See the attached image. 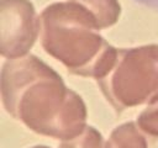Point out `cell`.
I'll list each match as a JSON object with an SVG mask.
<instances>
[{
	"label": "cell",
	"mask_w": 158,
	"mask_h": 148,
	"mask_svg": "<svg viewBox=\"0 0 158 148\" xmlns=\"http://www.w3.org/2000/svg\"><path fill=\"white\" fill-rule=\"evenodd\" d=\"M0 92L5 111L37 134L67 141L88 126L81 96L33 54L5 60Z\"/></svg>",
	"instance_id": "obj_1"
},
{
	"label": "cell",
	"mask_w": 158,
	"mask_h": 148,
	"mask_svg": "<svg viewBox=\"0 0 158 148\" xmlns=\"http://www.w3.org/2000/svg\"><path fill=\"white\" fill-rule=\"evenodd\" d=\"M40 26L42 48L70 74L99 80L112 67L118 49L101 36L96 17L81 4H49L40 14Z\"/></svg>",
	"instance_id": "obj_2"
},
{
	"label": "cell",
	"mask_w": 158,
	"mask_h": 148,
	"mask_svg": "<svg viewBox=\"0 0 158 148\" xmlns=\"http://www.w3.org/2000/svg\"><path fill=\"white\" fill-rule=\"evenodd\" d=\"M96 83L118 113L152 104L158 99V44L120 48L107 74Z\"/></svg>",
	"instance_id": "obj_3"
},
{
	"label": "cell",
	"mask_w": 158,
	"mask_h": 148,
	"mask_svg": "<svg viewBox=\"0 0 158 148\" xmlns=\"http://www.w3.org/2000/svg\"><path fill=\"white\" fill-rule=\"evenodd\" d=\"M40 31V15L30 0L0 1V53L5 59L28 54Z\"/></svg>",
	"instance_id": "obj_4"
},
{
	"label": "cell",
	"mask_w": 158,
	"mask_h": 148,
	"mask_svg": "<svg viewBox=\"0 0 158 148\" xmlns=\"http://www.w3.org/2000/svg\"><path fill=\"white\" fill-rule=\"evenodd\" d=\"M107 142L110 148H148L144 133L136 122H125L115 127Z\"/></svg>",
	"instance_id": "obj_5"
},
{
	"label": "cell",
	"mask_w": 158,
	"mask_h": 148,
	"mask_svg": "<svg viewBox=\"0 0 158 148\" xmlns=\"http://www.w3.org/2000/svg\"><path fill=\"white\" fill-rule=\"evenodd\" d=\"M86 7L98 20L101 30L114 26L121 15L118 0H74Z\"/></svg>",
	"instance_id": "obj_6"
},
{
	"label": "cell",
	"mask_w": 158,
	"mask_h": 148,
	"mask_svg": "<svg viewBox=\"0 0 158 148\" xmlns=\"http://www.w3.org/2000/svg\"><path fill=\"white\" fill-rule=\"evenodd\" d=\"M59 148H110V146L95 127L86 126L78 136L62 141Z\"/></svg>",
	"instance_id": "obj_7"
},
{
	"label": "cell",
	"mask_w": 158,
	"mask_h": 148,
	"mask_svg": "<svg viewBox=\"0 0 158 148\" xmlns=\"http://www.w3.org/2000/svg\"><path fill=\"white\" fill-rule=\"evenodd\" d=\"M136 123L146 136L158 138V99L146 105L138 115Z\"/></svg>",
	"instance_id": "obj_8"
},
{
	"label": "cell",
	"mask_w": 158,
	"mask_h": 148,
	"mask_svg": "<svg viewBox=\"0 0 158 148\" xmlns=\"http://www.w3.org/2000/svg\"><path fill=\"white\" fill-rule=\"evenodd\" d=\"M135 1L146 6V7H149V9L158 11V0H135Z\"/></svg>",
	"instance_id": "obj_9"
},
{
	"label": "cell",
	"mask_w": 158,
	"mask_h": 148,
	"mask_svg": "<svg viewBox=\"0 0 158 148\" xmlns=\"http://www.w3.org/2000/svg\"><path fill=\"white\" fill-rule=\"evenodd\" d=\"M30 148H51L48 146H42V144H38V146H33V147H30Z\"/></svg>",
	"instance_id": "obj_10"
}]
</instances>
